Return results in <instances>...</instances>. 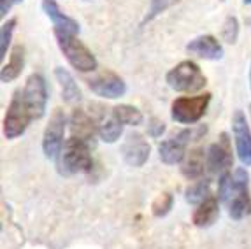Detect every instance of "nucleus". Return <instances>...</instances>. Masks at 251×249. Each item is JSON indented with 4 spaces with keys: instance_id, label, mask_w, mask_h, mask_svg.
<instances>
[{
    "instance_id": "f257e3e1",
    "label": "nucleus",
    "mask_w": 251,
    "mask_h": 249,
    "mask_svg": "<svg viewBox=\"0 0 251 249\" xmlns=\"http://www.w3.org/2000/svg\"><path fill=\"white\" fill-rule=\"evenodd\" d=\"M248 175L246 169L239 167L234 174L230 171L220 175L218 186V199L228 207V214L232 220H243L251 214V199L248 195Z\"/></svg>"
},
{
    "instance_id": "f03ea898",
    "label": "nucleus",
    "mask_w": 251,
    "mask_h": 249,
    "mask_svg": "<svg viewBox=\"0 0 251 249\" xmlns=\"http://www.w3.org/2000/svg\"><path fill=\"white\" fill-rule=\"evenodd\" d=\"M54 37L60 51L69 62L72 69L79 72H93L97 71V58L95 54L88 50L86 44L75 37V33L63 32V30H54Z\"/></svg>"
},
{
    "instance_id": "7ed1b4c3",
    "label": "nucleus",
    "mask_w": 251,
    "mask_h": 249,
    "mask_svg": "<svg viewBox=\"0 0 251 249\" xmlns=\"http://www.w3.org/2000/svg\"><path fill=\"white\" fill-rule=\"evenodd\" d=\"M169 88L179 93H195L204 90L207 84V77L201 71V67L192 60L179 62L176 67H172L165 75Z\"/></svg>"
},
{
    "instance_id": "20e7f679",
    "label": "nucleus",
    "mask_w": 251,
    "mask_h": 249,
    "mask_svg": "<svg viewBox=\"0 0 251 249\" xmlns=\"http://www.w3.org/2000/svg\"><path fill=\"white\" fill-rule=\"evenodd\" d=\"M93 165L90 144L77 137H71L65 141L60 153V171L65 175L88 172Z\"/></svg>"
},
{
    "instance_id": "39448f33",
    "label": "nucleus",
    "mask_w": 251,
    "mask_h": 249,
    "mask_svg": "<svg viewBox=\"0 0 251 249\" xmlns=\"http://www.w3.org/2000/svg\"><path fill=\"white\" fill-rule=\"evenodd\" d=\"M34 120L30 114L28 107H26L25 100H23V92L16 90L11 97V102L7 105L4 116V135L9 141L21 137L28 128L30 121Z\"/></svg>"
},
{
    "instance_id": "423d86ee",
    "label": "nucleus",
    "mask_w": 251,
    "mask_h": 249,
    "mask_svg": "<svg viewBox=\"0 0 251 249\" xmlns=\"http://www.w3.org/2000/svg\"><path fill=\"white\" fill-rule=\"evenodd\" d=\"M211 102V93L195 97H177L171 104V118L176 123L193 124L201 121L207 112Z\"/></svg>"
},
{
    "instance_id": "0eeeda50",
    "label": "nucleus",
    "mask_w": 251,
    "mask_h": 249,
    "mask_svg": "<svg viewBox=\"0 0 251 249\" xmlns=\"http://www.w3.org/2000/svg\"><path fill=\"white\" fill-rule=\"evenodd\" d=\"M65 124H67V118L62 109H54L51 114L50 121H48L44 133H42V153L44 156L54 160L58 158L63 148V135H65Z\"/></svg>"
},
{
    "instance_id": "6e6552de",
    "label": "nucleus",
    "mask_w": 251,
    "mask_h": 249,
    "mask_svg": "<svg viewBox=\"0 0 251 249\" xmlns=\"http://www.w3.org/2000/svg\"><path fill=\"white\" fill-rule=\"evenodd\" d=\"M23 92V100H25L26 107H28L30 114L34 120H41L46 114V105H48V88H46V79L42 77V74L34 72L26 79Z\"/></svg>"
},
{
    "instance_id": "1a4fd4ad",
    "label": "nucleus",
    "mask_w": 251,
    "mask_h": 249,
    "mask_svg": "<svg viewBox=\"0 0 251 249\" xmlns=\"http://www.w3.org/2000/svg\"><path fill=\"white\" fill-rule=\"evenodd\" d=\"M88 88L92 90V93H95L97 97H102V99H120L126 93V84L116 72L113 71H102L99 74H95L93 77H90Z\"/></svg>"
},
{
    "instance_id": "9d476101",
    "label": "nucleus",
    "mask_w": 251,
    "mask_h": 249,
    "mask_svg": "<svg viewBox=\"0 0 251 249\" xmlns=\"http://www.w3.org/2000/svg\"><path fill=\"white\" fill-rule=\"evenodd\" d=\"M234 165V156H232V146L228 133H220V139L209 146L207 149V169L213 174H225Z\"/></svg>"
},
{
    "instance_id": "9b49d317",
    "label": "nucleus",
    "mask_w": 251,
    "mask_h": 249,
    "mask_svg": "<svg viewBox=\"0 0 251 249\" xmlns=\"http://www.w3.org/2000/svg\"><path fill=\"white\" fill-rule=\"evenodd\" d=\"M120 153H122L123 162L130 167H143L148 162L151 153V146L150 142L144 139V135L137 132H132L126 135L125 142L120 148Z\"/></svg>"
},
{
    "instance_id": "f8f14e48",
    "label": "nucleus",
    "mask_w": 251,
    "mask_h": 249,
    "mask_svg": "<svg viewBox=\"0 0 251 249\" xmlns=\"http://www.w3.org/2000/svg\"><path fill=\"white\" fill-rule=\"evenodd\" d=\"M193 132L192 130H183L177 135L171 139L160 142L158 146V156L165 165H176V163H183L184 156H186V146L192 141Z\"/></svg>"
},
{
    "instance_id": "ddd939ff",
    "label": "nucleus",
    "mask_w": 251,
    "mask_h": 249,
    "mask_svg": "<svg viewBox=\"0 0 251 249\" xmlns=\"http://www.w3.org/2000/svg\"><path fill=\"white\" fill-rule=\"evenodd\" d=\"M232 132H234V141H235V149H237L239 162L243 163V167L251 165V130L250 124L246 121L243 111H235L232 116Z\"/></svg>"
},
{
    "instance_id": "4468645a",
    "label": "nucleus",
    "mask_w": 251,
    "mask_h": 249,
    "mask_svg": "<svg viewBox=\"0 0 251 249\" xmlns=\"http://www.w3.org/2000/svg\"><path fill=\"white\" fill-rule=\"evenodd\" d=\"M186 53L201 60L216 62L223 58V46L214 35H199L186 44Z\"/></svg>"
},
{
    "instance_id": "2eb2a0df",
    "label": "nucleus",
    "mask_w": 251,
    "mask_h": 249,
    "mask_svg": "<svg viewBox=\"0 0 251 249\" xmlns=\"http://www.w3.org/2000/svg\"><path fill=\"white\" fill-rule=\"evenodd\" d=\"M69 124H71L72 137H77L81 141H86L90 144V141H93L95 133H99V124H95V121L83 111V109H74L69 118Z\"/></svg>"
},
{
    "instance_id": "dca6fc26",
    "label": "nucleus",
    "mask_w": 251,
    "mask_h": 249,
    "mask_svg": "<svg viewBox=\"0 0 251 249\" xmlns=\"http://www.w3.org/2000/svg\"><path fill=\"white\" fill-rule=\"evenodd\" d=\"M207 169V154L202 148H193L186 153L181 163V174L188 181H199Z\"/></svg>"
},
{
    "instance_id": "f3484780",
    "label": "nucleus",
    "mask_w": 251,
    "mask_h": 249,
    "mask_svg": "<svg viewBox=\"0 0 251 249\" xmlns=\"http://www.w3.org/2000/svg\"><path fill=\"white\" fill-rule=\"evenodd\" d=\"M42 9H44L46 16L53 21L54 30H63V32H69V33H79V23L74 18L62 13V9L58 7V4L54 0H42Z\"/></svg>"
},
{
    "instance_id": "a211bd4d",
    "label": "nucleus",
    "mask_w": 251,
    "mask_h": 249,
    "mask_svg": "<svg viewBox=\"0 0 251 249\" xmlns=\"http://www.w3.org/2000/svg\"><path fill=\"white\" fill-rule=\"evenodd\" d=\"M54 77H56V81L60 84L63 102L69 105L79 104L81 100H83V95H81L79 86H77V83H75V79L72 77L71 72L67 69H63V67H56L54 69Z\"/></svg>"
},
{
    "instance_id": "6ab92c4d",
    "label": "nucleus",
    "mask_w": 251,
    "mask_h": 249,
    "mask_svg": "<svg viewBox=\"0 0 251 249\" xmlns=\"http://www.w3.org/2000/svg\"><path fill=\"white\" fill-rule=\"evenodd\" d=\"M218 216H220V202H218V197L211 195L209 199H205L202 203H199L197 209L193 211L192 223L197 228H207L216 221Z\"/></svg>"
},
{
    "instance_id": "aec40b11",
    "label": "nucleus",
    "mask_w": 251,
    "mask_h": 249,
    "mask_svg": "<svg viewBox=\"0 0 251 249\" xmlns=\"http://www.w3.org/2000/svg\"><path fill=\"white\" fill-rule=\"evenodd\" d=\"M23 67H25V46L16 44V46L11 50V56H9V62L2 65V71H0V79L2 83H13L14 79H18L23 72Z\"/></svg>"
},
{
    "instance_id": "412c9836",
    "label": "nucleus",
    "mask_w": 251,
    "mask_h": 249,
    "mask_svg": "<svg viewBox=\"0 0 251 249\" xmlns=\"http://www.w3.org/2000/svg\"><path fill=\"white\" fill-rule=\"evenodd\" d=\"M123 133V124L114 118V114H107L99 121V137L100 141L107 142V144H114L118 139L122 137Z\"/></svg>"
},
{
    "instance_id": "4be33fe9",
    "label": "nucleus",
    "mask_w": 251,
    "mask_h": 249,
    "mask_svg": "<svg viewBox=\"0 0 251 249\" xmlns=\"http://www.w3.org/2000/svg\"><path fill=\"white\" fill-rule=\"evenodd\" d=\"M211 197V181L209 179H199V181H193L186 191H184V199L186 202L192 203V205H199L205 199Z\"/></svg>"
},
{
    "instance_id": "5701e85b",
    "label": "nucleus",
    "mask_w": 251,
    "mask_h": 249,
    "mask_svg": "<svg viewBox=\"0 0 251 249\" xmlns=\"http://www.w3.org/2000/svg\"><path fill=\"white\" fill-rule=\"evenodd\" d=\"M111 112L114 114L118 121L122 124H126V126H139V124L143 123V112L139 111L137 107L134 105H128V104H120L116 107L111 109Z\"/></svg>"
},
{
    "instance_id": "b1692460",
    "label": "nucleus",
    "mask_w": 251,
    "mask_h": 249,
    "mask_svg": "<svg viewBox=\"0 0 251 249\" xmlns=\"http://www.w3.org/2000/svg\"><path fill=\"white\" fill-rule=\"evenodd\" d=\"M172 203H174V197H172L171 193H167V191H165V193H160V195L153 200V203H151L153 216H156V218L167 216L172 209Z\"/></svg>"
},
{
    "instance_id": "393cba45",
    "label": "nucleus",
    "mask_w": 251,
    "mask_h": 249,
    "mask_svg": "<svg viewBox=\"0 0 251 249\" xmlns=\"http://www.w3.org/2000/svg\"><path fill=\"white\" fill-rule=\"evenodd\" d=\"M14 28H16V18H11V20L4 21L2 30H0V56H2V58H5L9 46H11Z\"/></svg>"
},
{
    "instance_id": "a878e982",
    "label": "nucleus",
    "mask_w": 251,
    "mask_h": 249,
    "mask_svg": "<svg viewBox=\"0 0 251 249\" xmlns=\"http://www.w3.org/2000/svg\"><path fill=\"white\" fill-rule=\"evenodd\" d=\"M239 37V21L235 16H228L223 21L222 26V39L228 44H235Z\"/></svg>"
},
{
    "instance_id": "bb28decb",
    "label": "nucleus",
    "mask_w": 251,
    "mask_h": 249,
    "mask_svg": "<svg viewBox=\"0 0 251 249\" xmlns=\"http://www.w3.org/2000/svg\"><path fill=\"white\" fill-rule=\"evenodd\" d=\"M177 0H151L150 2V11H148V16L146 20H153L155 16H158L160 13H163V11H167L171 5L176 4Z\"/></svg>"
},
{
    "instance_id": "cd10ccee",
    "label": "nucleus",
    "mask_w": 251,
    "mask_h": 249,
    "mask_svg": "<svg viewBox=\"0 0 251 249\" xmlns=\"http://www.w3.org/2000/svg\"><path fill=\"white\" fill-rule=\"evenodd\" d=\"M163 132H165V123L158 118H151L148 123V133L151 137H162Z\"/></svg>"
},
{
    "instance_id": "c85d7f7f",
    "label": "nucleus",
    "mask_w": 251,
    "mask_h": 249,
    "mask_svg": "<svg viewBox=\"0 0 251 249\" xmlns=\"http://www.w3.org/2000/svg\"><path fill=\"white\" fill-rule=\"evenodd\" d=\"M21 0H0V16L5 18V14L13 9V5L20 4Z\"/></svg>"
},
{
    "instance_id": "c756f323",
    "label": "nucleus",
    "mask_w": 251,
    "mask_h": 249,
    "mask_svg": "<svg viewBox=\"0 0 251 249\" xmlns=\"http://www.w3.org/2000/svg\"><path fill=\"white\" fill-rule=\"evenodd\" d=\"M244 2V5H251V0H243Z\"/></svg>"
},
{
    "instance_id": "7c9ffc66",
    "label": "nucleus",
    "mask_w": 251,
    "mask_h": 249,
    "mask_svg": "<svg viewBox=\"0 0 251 249\" xmlns=\"http://www.w3.org/2000/svg\"><path fill=\"white\" fill-rule=\"evenodd\" d=\"M250 86H251V65H250Z\"/></svg>"
},
{
    "instance_id": "2f4dec72",
    "label": "nucleus",
    "mask_w": 251,
    "mask_h": 249,
    "mask_svg": "<svg viewBox=\"0 0 251 249\" xmlns=\"http://www.w3.org/2000/svg\"><path fill=\"white\" fill-rule=\"evenodd\" d=\"M250 116H251V105H250Z\"/></svg>"
}]
</instances>
